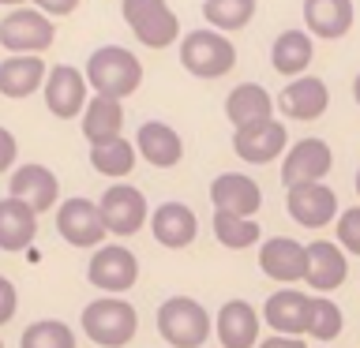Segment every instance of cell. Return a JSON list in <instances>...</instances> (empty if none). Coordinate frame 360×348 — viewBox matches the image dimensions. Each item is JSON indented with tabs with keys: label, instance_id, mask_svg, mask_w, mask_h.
<instances>
[{
	"label": "cell",
	"instance_id": "1",
	"mask_svg": "<svg viewBox=\"0 0 360 348\" xmlns=\"http://www.w3.org/2000/svg\"><path fill=\"white\" fill-rule=\"evenodd\" d=\"M86 83L94 86V94L120 101V98H128L139 90L143 64H139V56L120 49V45H101V49H94L86 60Z\"/></svg>",
	"mask_w": 360,
	"mask_h": 348
},
{
	"label": "cell",
	"instance_id": "2",
	"mask_svg": "<svg viewBox=\"0 0 360 348\" xmlns=\"http://www.w3.org/2000/svg\"><path fill=\"white\" fill-rule=\"evenodd\" d=\"M158 333L169 348H202L210 337V314L191 296H169L158 307Z\"/></svg>",
	"mask_w": 360,
	"mask_h": 348
},
{
	"label": "cell",
	"instance_id": "3",
	"mask_svg": "<svg viewBox=\"0 0 360 348\" xmlns=\"http://www.w3.org/2000/svg\"><path fill=\"white\" fill-rule=\"evenodd\" d=\"M83 330L101 348H124L139 330V314L124 296H101L83 307Z\"/></svg>",
	"mask_w": 360,
	"mask_h": 348
},
{
	"label": "cell",
	"instance_id": "4",
	"mask_svg": "<svg viewBox=\"0 0 360 348\" xmlns=\"http://www.w3.org/2000/svg\"><path fill=\"white\" fill-rule=\"evenodd\" d=\"M180 64L199 79H221L236 67V49L221 30H191L180 41Z\"/></svg>",
	"mask_w": 360,
	"mask_h": 348
},
{
	"label": "cell",
	"instance_id": "5",
	"mask_svg": "<svg viewBox=\"0 0 360 348\" xmlns=\"http://www.w3.org/2000/svg\"><path fill=\"white\" fill-rule=\"evenodd\" d=\"M53 19L38 8H11L0 19V45L11 49V56H41L53 45Z\"/></svg>",
	"mask_w": 360,
	"mask_h": 348
},
{
	"label": "cell",
	"instance_id": "6",
	"mask_svg": "<svg viewBox=\"0 0 360 348\" xmlns=\"http://www.w3.org/2000/svg\"><path fill=\"white\" fill-rule=\"evenodd\" d=\"M124 22L146 49H169L180 38V22L165 0H124Z\"/></svg>",
	"mask_w": 360,
	"mask_h": 348
},
{
	"label": "cell",
	"instance_id": "7",
	"mask_svg": "<svg viewBox=\"0 0 360 348\" xmlns=\"http://www.w3.org/2000/svg\"><path fill=\"white\" fill-rule=\"evenodd\" d=\"M86 277H90V285L101 288L105 296H124V292L139 281V262H135V255L128 247L101 243L94 251V258H90V266H86Z\"/></svg>",
	"mask_w": 360,
	"mask_h": 348
},
{
	"label": "cell",
	"instance_id": "8",
	"mask_svg": "<svg viewBox=\"0 0 360 348\" xmlns=\"http://www.w3.org/2000/svg\"><path fill=\"white\" fill-rule=\"evenodd\" d=\"M101 221L112 236H135L146 225V199L139 187L131 184H112L98 202Z\"/></svg>",
	"mask_w": 360,
	"mask_h": 348
},
{
	"label": "cell",
	"instance_id": "9",
	"mask_svg": "<svg viewBox=\"0 0 360 348\" xmlns=\"http://www.w3.org/2000/svg\"><path fill=\"white\" fill-rule=\"evenodd\" d=\"M56 232L64 236L72 247H98L105 240V221H101L98 202L90 199H68L56 210Z\"/></svg>",
	"mask_w": 360,
	"mask_h": 348
},
{
	"label": "cell",
	"instance_id": "10",
	"mask_svg": "<svg viewBox=\"0 0 360 348\" xmlns=\"http://www.w3.org/2000/svg\"><path fill=\"white\" fill-rule=\"evenodd\" d=\"M45 105H49L53 116L72 120L83 116L86 109V72H79L72 64H56L49 67V79H45Z\"/></svg>",
	"mask_w": 360,
	"mask_h": 348
},
{
	"label": "cell",
	"instance_id": "11",
	"mask_svg": "<svg viewBox=\"0 0 360 348\" xmlns=\"http://www.w3.org/2000/svg\"><path fill=\"white\" fill-rule=\"evenodd\" d=\"M259 269L266 277L281 281V285H292V281L308 277V243H297L289 236H270V240L259 247Z\"/></svg>",
	"mask_w": 360,
	"mask_h": 348
},
{
	"label": "cell",
	"instance_id": "12",
	"mask_svg": "<svg viewBox=\"0 0 360 348\" xmlns=\"http://www.w3.org/2000/svg\"><path fill=\"white\" fill-rule=\"evenodd\" d=\"M334 168V154L323 139H300L292 150L285 154V165H281V180L285 187L297 184H323V176Z\"/></svg>",
	"mask_w": 360,
	"mask_h": 348
},
{
	"label": "cell",
	"instance_id": "13",
	"mask_svg": "<svg viewBox=\"0 0 360 348\" xmlns=\"http://www.w3.org/2000/svg\"><path fill=\"white\" fill-rule=\"evenodd\" d=\"M263 319L270 322V330H278L281 337H308L311 322V296L300 288H281L266 300Z\"/></svg>",
	"mask_w": 360,
	"mask_h": 348
},
{
	"label": "cell",
	"instance_id": "14",
	"mask_svg": "<svg viewBox=\"0 0 360 348\" xmlns=\"http://www.w3.org/2000/svg\"><path fill=\"white\" fill-rule=\"evenodd\" d=\"M285 206H289V218L297 225H304V229H323L338 213V195L326 184H297V187H289Z\"/></svg>",
	"mask_w": 360,
	"mask_h": 348
},
{
	"label": "cell",
	"instance_id": "15",
	"mask_svg": "<svg viewBox=\"0 0 360 348\" xmlns=\"http://www.w3.org/2000/svg\"><path fill=\"white\" fill-rule=\"evenodd\" d=\"M8 195L19 199V202H27L34 213H45V210L56 206V199H60V184H56L53 168H45V165H22L8 180Z\"/></svg>",
	"mask_w": 360,
	"mask_h": 348
},
{
	"label": "cell",
	"instance_id": "16",
	"mask_svg": "<svg viewBox=\"0 0 360 348\" xmlns=\"http://www.w3.org/2000/svg\"><path fill=\"white\" fill-rule=\"evenodd\" d=\"M349 277V258L338 243L330 240H315L308 243V288H315V296H326V292L342 288Z\"/></svg>",
	"mask_w": 360,
	"mask_h": 348
},
{
	"label": "cell",
	"instance_id": "17",
	"mask_svg": "<svg viewBox=\"0 0 360 348\" xmlns=\"http://www.w3.org/2000/svg\"><path fill=\"white\" fill-rule=\"evenodd\" d=\"M326 105H330V90H326L323 79L315 75H300L278 94V109L285 112L289 120H319Z\"/></svg>",
	"mask_w": 360,
	"mask_h": 348
},
{
	"label": "cell",
	"instance_id": "18",
	"mask_svg": "<svg viewBox=\"0 0 360 348\" xmlns=\"http://www.w3.org/2000/svg\"><path fill=\"white\" fill-rule=\"evenodd\" d=\"M210 202H214V210L252 218V213L263 206V191H259V184L244 173H221L210 187Z\"/></svg>",
	"mask_w": 360,
	"mask_h": 348
},
{
	"label": "cell",
	"instance_id": "19",
	"mask_svg": "<svg viewBox=\"0 0 360 348\" xmlns=\"http://www.w3.org/2000/svg\"><path fill=\"white\" fill-rule=\"evenodd\" d=\"M289 135L278 120H266V123H255V128H240L233 135V150L244 157L248 165H266L285 150Z\"/></svg>",
	"mask_w": 360,
	"mask_h": 348
},
{
	"label": "cell",
	"instance_id": "20",
	"mask_svg": "<svg viewBox=\"0 0 360 348\" xmlns=\"http://www.w3.org/2000/svg\"><path fill=\"white\" fill-rule=\"evenodd\" d=\"M150 232L162 247L180 251V247H188L195 240L199 221H195V213H191V206H184V202H162V206L150 213Z\"/></svg>",
	"mask_w": 360,
	"mask_h": 348
},
{
	"label": "cell",
	"instance_id": "21",
	"mask_svg": "<svg viewBox=\"0 0 360 348\" xmlns=\"http://www.w3.org/2000/svg\"><path fill=\"white\" fill-rule=\"evenodd\" d=\"M304 27L315 38H345L353 30V0H304Z\"/></svg>",
	"mask_w": 360,
	"mask_h": 348
},
{
	"label": "cell",
	"instance_id": "22",
	"mask_svg": "<svg viewBox=\"0 0 360 348\" xmlns=\"http://www.w3.org/2000/svg\"><path fill=\"white\" fill-rule=\"evenodd\" d=\"M218 341L221 348H255L259 344V314L248 300H229L218 311Z\"/></svg>",
	"mask_w": 360,
	"mask_h": 348
},
{
	"label": "cell",
	"instance_id": "23",
	"mask_svg": "<svg viewBox=\"0 0 360 348\" xmlns=\"http://www.w3.org/2000/svg\"><path fill=\"white\" fill-rule=\"evenodd\" d=\"M135 150H139V157H146L154 168H173V165H180V157H184V142H180V135L169 128V123L150 120L139 128V135H135Z\"/></svg>",
	"mask_w": 360,
	"mask_h": 348
},
{
	"label": "cell",
	"instance_id": "24",
	"mask_svg": "<svg viewBox=\"0 0 360 348\" xmlns=\"http://www.w3.org/2000/svg\"><path fill=\"white\" fill-rule=\"evenodd\" d=\"M270 112H274V105H270V94H266L259 83H240V86L229 90V98H225V116H229V123H233L236 131L274 120Z\"/></svg>",
	"mask_w": 360,
	"mask_h": 348
},
{
	"label": "cell",
	"instance_id": "25",
	"mask_svg": "<svg viewBox=\"0 0 360 348\" xmlns=\"http://www.w3.org/2000/svg\"><path fill=\"white\" fill-rule=\"evenodd\" d=\"M49 79V67H45L41 56H8L0 64V94L4 98H30L34 90L45 86Z\"/></svg>",
	"mask_w": 360,
	"mask_h": 348
},
{
	"label": "cell",
	"instance_id": "26",
	"mask_svg": "<svg viewBox=\"0 0 360 348\" xmlns=\"http://www.w3.org/2000/svg\"><path fill=\"white\" fill-rule=\"evenodd\" d=\"M38 232V213L19 199H0V251H27Z\"/></svg>",
	"mask_w": 360,
	"mask_h": 348
},
{
	"label": "cell",
	"instance_id": "27",
	"mask_svg": "<svg viewBox=\"0 0 360 348\" xmlns=\"http://www.w3.org/2000/svg\"><path fill=\"white\" fill-rule=\"evenodd\" d=\"M120 128H124V109H120L117 98L94 94L86 101V109H83V135H86L90 146L120 139Z\"/></svg>",
	"mask_w": 360,
	"mask_h": 348
},
{
	"label": "cell",
	"instance_id": "28",
	"mask_svg": "<svg viewBox=\"0 0 360 348\" xmlns=\"http://www.w3.org/2000/svg\"><path fill=\"white\" fill-rule=\"evenodd\" d=\"M311 34L308 30H281L274 45H270V64L278 75H304V67L311 64Z\"/></svg>",
	"mask_w": 360,
	"mask_h": 348
},
{
	"label": "cell",
	"instance_id": "29",
	"mask_svg": "<svg viewBox=\"0 0 360 348\" xmlns=\"http://www.w3.org/2000/svg\"><path fill=\"white\" fill-rule=\"evenodd\" d=\"M135 157L139 150L128 142V139H112V142H101V146H90V165L98 168L101 176H117L124 180L135 168Z\"/></svg>",
	"mask_w": 360,
	"mask_h": 348
},
{
	"label": "cell",
	"instance_id": "30",
	"mask_svg": "<svg viewBox=\"0 0 360 348\" xmlns=\"http://www.w3.org/2000/svg\"><path fill=\"white\" fill-rule=\"evenodd\" d=\"M255 15V0H207L202 4V19L210 22V30L233 34L244 30Z\"/></svg>",
	"mask_w": 360,
	"mask_h": 348
},
{
	"label": "cell",
	"instance_id": "31",
	"mask_svg": "<svg viewBox=\"0 0 360 348\" xmlns=\"http://www.w3.org/2000/svg\"><path fill=\"white\" fill-rule=\"evenodd\" d=\"M214 236H218V243L233 247V251H244V247L259 243V225L252 218H240V213L214 210Z\"/></svg>",
	"mask_w": 360,
	"mask_h": 348
},
{
	"label": "cell",
	"instance_id": "32",
	"mask_svg": "<svg viewBox=\"0 0 360 348\" xmlns=\"http://www.w3.org/2000/svg\"><path fill=\"white\" fill-rule=\"evenodd\" d=\"M19 348H75V333L56 319H41L22 330Z\"/></svg>",
	"mask_w": 360,
	"mask_h": 348
},
{
	"label": "cell",
	"instance_id": "33",
	"mask_svg": "<svg viewBox=\"0 0 360 348\" xmlns=\"http://www.w3.org/2000/svg\"><path fill=\"white\" fill-rule=\"evenodd\" d=\"M342 333V311L330 296H311V322H308V337L315 341H334Z\"/></svg>",
	"mask_w": 360,
	"mask_h": 348
},
{
	"label": "cell",
	"instance_id": "34",
	"mask_svg": "<svg viewBox=\"0 0 360 348\" xmlns=\"http://www.w3.org/2000/svg\"><path fill=\"white\" fill-rule=\"evenodd\" d=\"M338 247L349 255H360V206L345 210L338 218Z\"/></svg>",
	"mask_w": 360,
	"mask_h": 348
},
{
	"label": "cell",
	"instance_id": "35",
	"mask_svg": "<svg viewBox=\"0 0 360 348\" xmlns=\"http://www.w3.org/2000/svg\"><path fill=\"white\" fill-rule=\"evenodd\" d=\"M15 307H19V296H15V285L8 277H0V326H8L15 319Z\"/></svg>",
	"mask_w": 360,
	"mask_h": 348
},
{
	"label": "cell",
	"instance_id": "36",
	"mask_svg": "<svg viewBox=\"0 0 360 348\" xmlns=\"http://www.w3.org/2000/svg\"><path fill=\"white\" fill-rule=\"evenodd\" d=\"M15 154H19V146H15V135H11L8 128H0V173L15 165Z\"/></svg>",
	"mask_w": 360,
	"mask_h": 348
},
{
	"label": "cell",
	"instance_id": "37",
	"mask_svg": "<svg viewBox=\"0 0 360 348\" xmlns=\"http://www.w3.org/2000/svg\"><path fill=\"white\" fill-rule=\"evenodd\" d=\"M34 8L45 11V15H72L79 8V0H34Z\"/></svg>",
	"mask_w": 360,
	"mask_h": 348
},
{
	"label": "cell",
	"instance_id": "38",
	"mask_svg": "<svg viewBox=\"0 0 360 348\" xmlns=\"http://www.w3.org/2000/svg\"><path fill=\"white\" fill-rule=\"evenodd\" d=\"M255 348H304V341H300V337H266V341H259Z\"/></svg>",
	"mask_w": 360,
	"mask_h": 348
},
{
	"label": "cell",
	"instance_id": "39",
	"mask_svg": "<svg viewBox=\"0 0 360 348\" xmlns=\"http://www.w3.org/2000/svg\"><path fill=\"white\" fill-rule=\"evenodd\" d=\"M4 8H27V0H0Z\"/></svg>",
	"mask_w": 360,
	"mask_h": 348
},
{
	"label": "cell",
	"instance_id": "40",
	"mask_svg": "<svg viewBox=\"0 0 360 348\" xmlns=\"http://www.w3.org/2000/svg\"><path fill=\"white\" fill-rule=\"evenodd\" d=\"M353 98H356V101H360V75H356V79H353Z\"/></svg>",
	"mask_w": 360,
	"mask_h": 348
},
{
	"label": "cell",
	"instance_id": "41",
	"mask_svg": "<svg viewBox=\"0 0 360 348\" xmlns=\"http://www.w3.org/2000/svg\"><path fill=\"white\" fill-rule=\"evenodd\" d=\"M356 195H360V173H356Z\"/></svg>",
	"mask_w": 360,
	"mask_h": 348
},
{
	"label": "cell",
	"instance_id": "42",
	"mask_svg": "<svg viewBox=\"0 0 360 348\" xmlns=\"http://www.w3.org/2000/svg\"><path fill=\"white\" fill-rule=\"evenodd\" d=\"M0 348H4V341H0Z\"/></svg>",
	"mask_w": 360,
	"mask_h": 348
}]
</instances>
